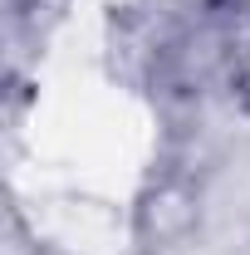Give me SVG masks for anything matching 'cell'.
<instances>
[{
	"instance_id": "1",
	"label": "cell",
	"mask_w": 250,
	"mask_h": 255,
	"mask_svg": "<svg viewBox=\"0 0 250 255\" xmlns=\"http://www.w3.org/2000/svg\"><path fill=\"white\" fill-rule=\"evenodd\" d=\"M231 84L250 103V20H241V30L231 34Z\"/></svg>"
}]
</instances>
